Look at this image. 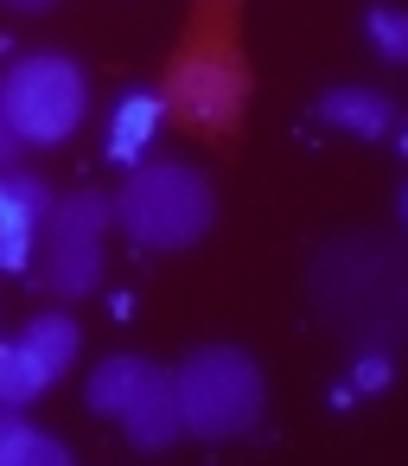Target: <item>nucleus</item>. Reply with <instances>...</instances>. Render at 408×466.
Returning <instances> with one entry per match:
<instances>
[{
  "instance_id": "1",
  "label": "nucleus",
  "mask_w": 408,
  "mask_h": 466,
  "mask_svg": "<svg viewBox=\"0 0 408 466\" xmlns=\"http://www.w3.org/2000/svg\"><path fill=\"white\" fill-rule=\"evenodd\" d=\"M211 218H217V198H211L204 173H192L179 160L128 167V179L115 192V224L141 249H185L211 230Z\"/></svg>"
},
{
  "instance_id": "2",
  "label": "nucleus",
  "mask_w": 408,
  "mask_h": 466,
  "mask_svg": "<svg viewBox=\"0 0 408 466\" xmlns=\"http://www.w3.org/2000/svg\"><path fill=\"white\" fill-rule=\"evenodd\" d=\"M179 409H185V434H204V441H236L262 421L268 409V383L255 370L249 351L236 345H204L192 351L179 370Z\"/></svg>"
},
{
  "instance_id": "3",
  "label": "nucleus",
  "mask_w": 408,
  "mask_h": 466,
  "mask_svg": "<svg viewBox=\"0 0 408 466\" xmlns=\"http://www.w3.org/2000/svg\"><path fill=\"white\" fill-rule=\"evenodd\" d=\"M0 84H7L14 135H20L26 147H52V141L77 135L90 90H84V71H77L65 52H33V58H20Z\"/></svg>"
},
{
  "instance_id": "4",
  "label": "nucleus",
  "mask_w": 408,
  "mask_h": 466,
  "mask_svg": "<svg viewBox=\"0 0 408 466\" xmlns=\"http://www.w3.org/2000/svg\"><path fill=\"white\" fill-rule=\"evenodd\" d=\"M236 103H243V71L230 58H192V65L173 71L166 109H185L192 128H230Z\"/></svg>"
},
{
  "instance_id": "5",
  "label": "nucleus",
  "mask_w": 408,
  "mask_h": 466,
  "mask_svg": "<svg viewBox=\"0 0 408 466\" xmlns=\"http://www.w3.org/2000/svg\"><path fill=\"white\" fill-rule=\"evenodd\" d=\"M45 218H52V192L20 167H0V268L33 262V249L45 237Z\"/></svg>"
},
{
  "instance_id": "6",
  "label": "nucleus",
  "mask_w": 408,
  "mask_h": 466,
  "mask_svg": "<svg viewBox=\"0 0 408 466\" xmlns=\"http://www.w3.org/2000/svg\"><path fill=\"white\" fill-rule=\"evenodd\" d=\"M115 421H122V434H128L141 453H160V447H173V441L185 434L179 377H173V370H160V364H147V370H141V383H134V396H128V409H122Z\"/></svg>"
},
{
  "instance_id": "7",
  "label": "nucleus",
  "mask_w": 408,
  "mask_h": 466,
  "mask_svg": "<svg viewBox=\"0 0 408 466\" xmlns=\"http://www.w3.org/2000/svg\"><path fill=\"white\" fill-rule=\"evenodd\" d=\"M45 281L58 300H84L103 281V237L77 224H45Z\"/></svg>"
},
{
  "instance_id": "8",
  "label": "nucleus",
  "mask_w": 408,
  "mask_h": 466,
  "mask_svg": "<svg viewBox=\"0 0 408 466\" xmlns=\"http://www.w3.org/2000/svg\"><path fill=\"white\" fill-rule=\"evenodd\" d=\"M160 122H166V96H154V90L122 96L115 122H109V160H115V167H141L147 141L160 135Z\"/></svg>"
},
{
  "instance_id": "9",
  "label": "nucleus",
  "mask_w": 408,
  "mask_h": 466,
  "mask_svg": "<svg viewBox=\"0 0 408 466\" xmlns=\"http://www.w3.org/2000/svg\"><path fill=\"white\" fill-rule=\"evenodd\" d=\"M319 116H325L332 128L363 135V141H383V135L395 128V103H389L383 90H325V96H319Z\"/></svg>"
},
{
  "instance_id": "10",
  "label": "nucleus",
  "mask_w": 408,
  "mask_h": 466,
  "mask_svg": "<svg viewBox=\"0 0 408 466\" xmlns=\"http://www.w3.org/2000/svg\"><path fill=\"white\" fill-rule=\"evenodd\" d=\"M65 460H71V447H65V441L39 434L20 409L0 402V466H65Z\"/></svg>"
},
{
  "instance_id": "11",
  "label": "nucleus",
  "mask_w": 408,
  "mask_h": 466,
  "mask_svg": "<svg viewBox=\"0 0 408 466\" xmlns=\"http://www.w3.org/2000/svg\"><path fill=\"white\" fill-rule=\"evenodd\" d=\"M20 345H26V351L39 358V370L58 383V377L77 364V345H84V332H77V319H71V313H39V319L20 332Z\"/></svg>"
},
{
  "instance_id": "12",
  "label": "nucleus",
  "mask_w": 408,
  "mask_h": 466,
  "mask_svg": "<svg viewBox=\"0 0 408 466\" xmlns=\"http://www.w3.org/2000/svg\"><path fill=\"white\" fill-rule=\"evenodd\" d=\"M45 370H39V358L20 345V339H0V402L7 409H33L39 396H45Z\"/></svg>"
},
{
  "instance_id": "13",
  "label": "nucleus",
  "mask_w": 408,
  "mask_h": 466,
  "mask_svg": "<svg viewBox=\"0 0 408 466\" xmlns=\"http://www.w3.org/2000/svg\"><path fill=\"white\" fill-rule=\"evenodd\" d=\"M141 370H147V364H141L134 351L109 358V364L90 377V409H96V415H122V409H128V396H134V383H141Z\"/></svg>"
},
{
  "instance_id": "14",
  "label": "nucleus",
  "mask_w": 408,
  "mask_h": 466,
  "mask_svg": "<svg viewBox=\"0 0 408 466\" xmlns=\"http://www.w3.org/2000/svg\"><path fill=\"white\" fill-rule=\"evenodd\" d=\"M45 224H77V230H109L115 224V198H103V192H65V198H52V218Z\"/></svg>"
},
{
  "instance_id": "15",
  "label": "nucleus",
  "mask_w": 408,
  "mask_h": 466,
  "mask_svg": "<svg viewBox=\"0 0 408 466\" xmlns=\"http://www.w3.org/2000/svg\"><path fill=\"white\" fill-rule=\"evenodd\" d=\"M363 33H370L376 58L408 65V14H402V7H370V14H363Z\"/></svg>"
},
{
  "instance_id": "16",
  "label": "nucleus",
  "mask_w": 408,
  "mask_h": 466,
  "mask_svg": "<svg viewBox=\"0 0 408 466\" xmlns=\"http://www.w3.org/2000/svg\"><path fill=\"white\" fill-rule=\"evenodd\" d=\"M20 147H26V141L14 135V116H7V84H0V167H14V160H20Z\"/></svg>"
},
{
  "instance_id": "17",
  "label": "nucleus",
  "mask_w": 408,
  "mask_h": 466,
  "mask_svg": "<svg viewBox=\"0 0 408 466\" xmlns=\"http://www.w3.org/2000/svg\"><path fill=\"white\" fill-rule=\"evenodd\" d=\"M357 383H363V390H383V383H389V364H383V358H363Z\"/></svg>"
},
{
  "instance_id": "18",
  "label": "nucleus",
  "mask_w": 408,
  "mask_h": 466,
  "mask_svg": "<svg viewBox=\"0 0 408 466\" xmlns=\"http://www.w3.org/2000/svg\"><path fill=\"white\" fill-rule=\"evenodd\" d=\"M7 7H20V14H45V7H58V0H7Z\"/></svg>"
},
{
  "instance_id": "19",
  "label": "nucleus",
  "mask_w": 408,
  "mask_h": 466,
  "mask_svg": "<svg viewBox=\"0 0 408 466\" xmlns=\"http://www.w3.org/2000/svg\"><path fill=\"white\" fill-rule=\"evenodd\" d=\"M402 211H408V192H402Z\"/></svg>"
}]
</instances>
